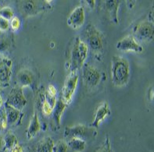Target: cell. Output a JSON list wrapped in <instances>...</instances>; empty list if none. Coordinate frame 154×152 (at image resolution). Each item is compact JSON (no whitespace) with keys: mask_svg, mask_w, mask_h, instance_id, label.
Returning a JSON list of instances; mask_svg holds the SVG:
<instances>
[{"mask_svg":"<svg viewBox=\"0 0 154 152\" xmlns=\"http://www.w3.org/2000/svg\"><path fill=\"white\" fill-rule=\"evenodd\" d=\"M131 74L130 63L127 58L113 55L111 60V77L113 84L118 88L125 87L128 83Z\"/></svg>","mask_w":154,"mask_h":152,"instance_id":"cell-1","label":"cell"},{"mask_svg":"<svg viewBox=\"0 0 154 152\" xmlns=\"http://www.w3.org/2000/svg\"><path fill=\"white\" fill-rule=\"evenodd\" d=\"M88 54V48L81 37H76L73 41L68 61V67L71 71H78L83 67Z\"/></svg>","mask_w":154,"mask_h":152,"instance_id":"cell-2","label":"cell"},{"mask_svg":"<svg viewBox=\"0 0 154 152\" xmlns=\"http://www.w3.org/2000/svg\"><path fill=\"white\" fill-rule=\"evenodd\" d=\"M85 43L95 55H101L104 48V35L92 23H88L85 31Z\"/></svg>","mask_w":154,"mask_h":152,"instance_id":"cell-3","label":"cell"},{"mask_svg":"<svg viewBox=\"0 0 154 152\" xmlns=\"http://www.w3.org/2000/svg\"><path fill=\"white\" fill-rule=\"evenodd\" d=\"M64 137L66 140L76 137L84 140L94 139L97 135L96 129L84 124H76L66 127L64 130Z\"/></svg>","mask_w":154,"mask_h":152,"instance_id":"cell-4","label":"cell"},{"mask_svg":"<svg viewBox=\"0 0 154 152\" xmlns=\"http://www.w3.org/2000/svg\"><path fill=\"white\" fill-rule=\"evenodd\" d=\"M50 1H38V0H24L20 2V10L25 16H34L39 13L51 10Z\"/></svg>","mask_w":154,"mask_h":152,"instance_id":"cell-5","label":"cell"},{"mask_svg":"<svg viewBox=\"0 0 154 152\" xmlns=\"http://www.w3.org/2000/svg\"><path fill=\"white\" fill-rule=\"evenodd\" d=\"M78 82V73L77 71H71L65 80L62 89V94H61V100L67 105H69V104L72 101L73 96L76 91Z\"/></svg>","mask_w":154,"mask_h":152,"instance_id":"cell-6","label":"cell"},{"mask_svg":"<svg viewBox=\"0 0 154 152\" xmlns=\"http://www.w3.org/2000/svg\"><path fill=\"white\" fill-rule=\"evenodd\" d=\"M82 78L85 85L89 89H93L100 84L102 79V73L94 66L86 64L83 66Z\"/></svg>","mask_w":154,"mask_h":152,"instance_id":"cell-7","label":"cell"},{"mask_svg":"<svg viewBox=\"0 0 154 152\" xmlns=\"http://www.w3.org/2000/svg\"><path fill=\"white\" fill-rule=\"evenodd\" d=\"M154 25L152 20H143L134 28V37L143 41H149L153 37Z\"/></svg>","mask_w":154,"mask_h":152,"instance_id":"cell-8","label":"cell"},{"mask_svg":"<svg viewBox=\"0 0 154 152\" xmlns=\"http://www.w3.org/2000/svg\"><path fill=\"white\" fill-rule=\"evenodd\" d=\"M5 103L19 111H22L27 103V99L23 94V89L20 87L14 88L8 95Z\"/></svg>","mask_w":154,"mask_h":152,"instance_id":"cell-9","label":"cell"},{"mask_svg":"<svg viewBox=\"0 0 154 152\" xmlns=\"http://www.w3.org/2000/svg\"><path fill=\"white\" fill-rule=\"evenodd\" d=\"M117 49L122 52H143L144 49L143 45H141L136 39L132 35H127L122 39H121L117 45Z\"/></svg>","mask_w":154,"mask_h":152,"instance_id":"cell-10","label":"cell"},{"mask_svg":"<svg viewBox=\"0 0 154 152\" xmlns=\"http://www.w3.org/2000/svg\"><path fill=\"white\" fill-rule=\"evenodd\" d=\"M85 19V12L84 7L79 6L76 7L70 13V16L67 18V24L72 29H78L83 26Z\"/></svg>","mask_w":154,"mask_h":152,"instance_id":"cell-11","label":"cell"},{"mask_svg":"<svg viewBox=\"0 0 154 152\" xmlns=\"http://www.w3.org/2000/svg\"><path fill=\"white\" fill-rule=\"evenodd\" d=\"M11 59L5 56H0V86H6L10 81L12 76Z\"/></svg>","mask_w":154,"mask_h":152,"instance_id":"cell-12","label":"cell"},{"mask_svg":"<svg viewBox=\"0 0 154 152\" xmlns=\"http://www.w3.org/2000/svg\"><path fill=\"white\" fill-rule=\"evenodd\" d=\"M110 109L107 101H104L100 104L96 109L95 114H94V119L92 121V123L91 127L95 129H97L100 127V123L104 120V119L110 115Z\"/></svg>","mask_w":154,"mask_h":152,"instance_id":"cell-13","label":"cell"},{"mask_svg":"<svg viewBox=\"0 0 154 152\" xmlns=\"http://www.w3.org/2000/svg\"><path fill=\"white\" fill-rule=\"evenodd\" d=\"M34 80H35V76L33 73L30 71L29 70L23 69L18 72L16 76V80L17 84H18V87L20 88H24L27 87L33 84Z\"/></svg>","mask_w":154,"mask_h":152,"instance_id":"cell-14","label":"cell"},{"mask_svg":"<svg viewBox=\"0 0 154 152\" xmlns=\"http://www.w3.org/2000/svg\"><path fill=\"white\" fill-rule=\"evenodd\" d=\"M3 106L5 108V111H6L8 126L9 125L14 126V125L17 124L18 123H20L22 117H23L21 111H19L6 103H4Z\"/></svg>","mask_w":154,"mask_h":152,"instance_id":"cell-15","label":"cell"},{"mask_svg":"<svg viewBox=\"0 0 154 152\" xmlns=\"http://www.w3.org/2000/svg\"><path fill=\"white\" fill-rule=\"evenodd\" d=\"M40 130H41V123H40L37 113L35 112L31 117L30 123L28 125V127H27V133H26L27 138L28 140H31L33 137H35Z\"/></svg>","mask_w":154,"mask_h":152,"instance_id":"cell-16","label":"cell"},{"mask_svg":"<svg viewBox=\"0 0 154 152\" xmlns=\"http://www.w3.org/2000/svg\"><path fill=\"white\" fill-rule=\"evenodd\" d=\"M121 2H122L121 1H118V0H117V1L116 0H109V1L104 2L106 10H107L108 13H109L112 21L116 24L119 23L117 12H118V9H119V6Z\"/></svg>","mask_w":154,"mask_h":152,"instance_id":"cell-17","label":"cell"},{"mask_svg":"<svg viewBox=\"0 0 154 152\" xmlns=\"http://www.w3.org/2000/svg\"><path fill=\"white\" fill-rule=\"evenodd\" d=\"M67 107H68V105L65 104L61 99L57 100V102H56V105H55L54 108H53V113L52 114L53 115L54 121L58 126L60 125L61 117H62L63 114L64 112L65 109Z\"/></svg>","mask_w":154,"mask_h":152,"instance_id":"cell-18","label":"cell"},{"mask_svg":"<svg viewBox=\"0 0 154 152\" xmlns=\"http://www.w3.org/2000/svg\"><path fill=\"white\" fill-rule=\"evenodd\" d=\"M66 143L70 152H83L87 146L85 140L76 137L70 139Z\"/></svg>","mask_w":154,"mask_h":152,"instance_id":"cell-19","label":"cell"},{"mask_svg":"<svg viewBox=\"0 0 154 152\" xmlns=\"http://www.w3.org/2000/svg\"><path fill=\"white\" fill-rule=\"evenodd\" d=\"M56 102H57L56 97H51L46 93L45 96V100L43 101L42 105V112L45 115H50L53 113V108L56 105Z\"/></svg>","mask_w":154,"mask_h":152,"instance_id":"cell-20","label":"cell"},{"mask_svg":"<svg viewBox=\"0 0 154 152\" xmlns=\"http://www.w3.org/2000/svg\"><path fill=\"white\" fill-rule=\"evenodd\" d=\"M54 141L50 136H47L39 142L36 148V152H53Z\"/></svg>","mask_w":154,"mask_h":152,"instance_id":"cell-21","label":"cell"},{"mask_svg":"<svg viewBox=\"0 0 154 152\" xmlns=\"http://www.w3.org/2000/svg\"><path fill=\"white\" fill-rule=\"evenodd\" d=\"M4 141H5V149L10 150L12 148L16 146L17 144H19L17 137L16 136L14 133L11 132L7 133L5 136H3Z\"/></svg>","mask_w":154,"mask_h":152,"instance_id":"cell-22","label":"cell"},{"mask_svg":"<svg viewBox=\"0 0 154 152\" xmlns=\"http://www.w3.org/2000/svg\"><path fill=\"white\" fill-rule=\"evenodd\" d=\"M53 152H70L66 141L63 140H58L53 146Z\"/></svg>","mask_w":154,"mask_h":152,"instance_id":"cell-23","label":"cell"},{"mask_svg":"<svg viewBox=\"0 0 154 152\" xmlns=\"http://www.w3.org/2000/svg\"><path fill=\"white\" fill-rule=\"evenodd\" d=\"M0 16L7 19L9 21L11 20L14 16V11L12 10V8L9 7V6H5V7L0 9Z\"/></svg>","mask_w":154,"mask_h":152,"instance_id":"cell-24","label":"cell"},{"mask_svg":"<svg viewBox=\"0 0 154 152\" xmlns=\"http://www.w3.org/2000/svg\"><path fill=\"white\" fill-rule=\"evenodd\" d=\"M8 127L7 118H6V111L4 106L0 107V130H6Z\"/></svg>","mask_w":154,"mask_h":152,"instance_id":"cell-25","label":"cell"},{"mask_svg":"<svg viewBox=\"0 0 154 152\" xmlns=\"http://www.w3.org/2000/svg\"><path fill=\"white\" fill-rule=\"evenodd\" d=\"M97 152H113L111 148V143L108 137H106L105 142L101 146V148L98 150Z\"/></svg>","mask_w":154,"mask_h":152,"instance_id":"cell-26","label":"cell"},{"mask_svg":"<svg viewBox=\"0 0 154 152\" xmlns=\"http://www.w3.org/2000/svg\"><path fill=\"white\" fill-rule=\"evenodd\" d=\"M10 27L13 31H17L20 27V20L17 16H14L13 19L10 20Z\"/></svg>","mask_w":154,"mask_h":152,"instance_id":"cell-27","label":"cell"},{"mask_svg":"<svg viewBox=\"0 0 154 152\" xmlns=\"http://www.w3.org/2000/svg\"><path fill=\"white\" fill-rule=\"evenodd\" d=\"M10 28V21L0 16V31H7Z\"/></svg>","mask_w":154,"mask_h":152,"instance_id":"cell-28","label":"cell"},{"mask_svg":"<svg viewBox=\"0 0 154 152\" xmlns=\"http://www.w3.org/2000/svg\"><path fill=\"white\" fill-rule=\"evenodd\" d=\"M57 93V91L53 85H49L48 90H47V94L51 97H56V94Z\"/></svg>","mask_w":154,"mask_h":152,"instance_id":"cell-29","label":"cell"},{"mask_svg":"<svg viewBox=\"0 0 154 152\" xmlns=\"http://www.w3.org/2000/svg\"><path fill=\"white\" fill-rule=\"evenodd\" d=\"M10 151V152H23V148L21 144H17Z\"/></svg>","mask_w":154,"mask_h":152,"instance_id":"cell-30","label":"cell"},{"mask_svg":"<svg viewBox=\"0 0 154 152\" xmlns=\"http://www.w3.org/2000/svg\"><path fill=\"white\" fill-rule=\"evenodd\" d=\"M5 150V141L3 136H0V152H2Z\"/></svg>","mask_w":154,"mask_h":152,"instance_id":"cell-31","label":"cell"},{"mask_svg":"<svg viewBox=\"0 0 154 152\" xmlns=\"http://www.w3.org/2000/svg\"><path fill=\"white\" fill-rule=\"evenodd\" d=\"M86 3H88L87 5L89 6L91 8H93L96 5V1H94V0H89V1H85Z\"/></svg>","mask_w":154,"mask_h":152,"instance_id":"cell-32","label":"cell"},{"mask_svg":"<svg viewBox=\"0 0 154 152\" xmlns=\"http://www.w3.org/2000/svg\"><path fill=\"white\" fill-rule=\"evenodd\" d=\"M148 95H149V99H150L151 101H152V99H153V90H152V88H151L150 90H149Z\"/></svg>","mask_w":154,"mask_h":152,"instance_id":"cell-33","label":"cell"},{"mask_svg":"<svg viewBox=\"0 0 154 152\" xmlns=\"http://www.w3.org/2000/svg\"><path fill=\"white\" fill-rule=\"evenodd\" d=\"M0 35H1V31H0Z\"/></svg>","mask_w":154,"mask_h":152,"instance_id":"cell-34","label":"cell"}]
</instances>
